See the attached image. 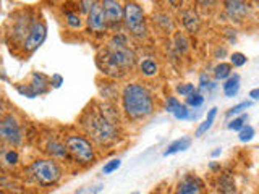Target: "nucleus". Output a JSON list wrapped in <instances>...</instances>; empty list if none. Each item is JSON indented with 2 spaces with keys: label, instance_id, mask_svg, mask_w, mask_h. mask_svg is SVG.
<instances>
[{
  "label": "nucleus",
  "instance_id": "obj_1",
  "mask_svg": "<svg viewBox=\"0 0 259 194\" xmlns=\"http://www.w3.org/2000/svg\"><path fill=\"white\" fill-rule=\"evenodd\" d=\"M136 63V55L128 45V39L117 34L110 39L107 47L97 57V65L107 76L118 78L128 70H132Z\"/></svg>",
  "mask_w": 259,
  "mask_h": 194
},
{
  "label": "nucleus",
  "instance_id": "obj_2",
  "mask_svg": "<svg viewBox=\"0 0 259 194\" xmlns=\"http://www.w3.org/2000/svg\"><path fill=\"white\" fill-rule=\"evenodd\" d=\"M121 102H123V110L132 120H141L148 117L154 110L151 92L140 83L126 84L121 94Z\"/></svg>",
  "mask_w": 259,
  "mask_h": 194
},
{
  "label": "nucleus",
  "instance_id": "obj_3",
  "mask_svg": "<svg viewBox=\"0 0 259 194\" xmlns=\"http://www.w3.org/2000/svg\"><path fill=\"white\" fill-rule=\"evenodd\" d=\"M83 126L91 139L101 146L110 144L117 139V123L105 117L101 109L88 110L83 118Z\"/></svg>",
  "mask_w": 259,
  "mask_h": 194
},
{
  "label": "nucleus",
  "instance_id": "obj_4",
  "mask_svg": "<svg viewBox=\"0 0 259 194\" xmlns=\"http://www.w3.org/2000/svg\"><path fill=\"white\" fill-rule=\"evenodd\" d=\"M29 173L39 184L51 186L60 180L62 170L57 162L49 160V159H40V160L32 162L29 167Z\"/></svg>",
  "mask_w": 259,
  "mask_h": 194
},
{
  "label": "nucleus",
  "instance_id": "obj_5",
  "mask_svg": "<svg viewBox=\"0 0 259 194\" xmlns=\"http://www.w3.org/2000/svg\"><path fill=\"white\" fill-rule=\"evenodd\" d=\"M65 148H67L68 154L75 159L79 164H93L94 162V149H93V144L89 142L86 137L83 136H68L65 139Z\"/></svg>",
  "mask_w": 259,
  "mask_h": 194
},
{
  "label": "nucleus",
  "instance_id": "obj_6",
  "mask_svg": "<svg viewBox=\"0 0 259 194\" xmlns=\"http://www.w3.org/2000/svg\"><path fill=\"white\" fill-rule=\"evenodd\" d=\"M123 23L126 29L132 32L133 36L143 37L146 34V20H144V12L143 8L135 4L128 2L123 7Z\"/></svg>",
  "mask_w": 259,
  "mask_h": 194
},
{
  "label": "nucleus",
  "instance_id": "obj_7",
  "mask_svg": "<svg viewBox=\"0 0 259 194\" xmlns=\"http://www.w3.org/2000/svg\"><path fill=\"white\" fill-rule=\"evenodd\" d=\"M0 139L12 146H18L23 139V133L18 120L13 115H10V113L0 118Z\"/></svg>",
  "mask_w": 259,
  "mask_h": 194
},
{
  "label": "nucleus",
  "instance_id": "obj_8",
  "mask_svg": "<svg viewBox=\"0 0 259 194\" xmlns=\"http://www.w3.org/2000/svg\"><path fill=\"white\" fill-rule=\"evenodd\" d=\"M46 37H47V26H46V23L44 21H39V20L32 21L31 29L28 32L26 39H24V42H23L24 52L32 54L34 51H37V48L42 45Z\"/></svg>",
  "mask_w": 259,
  "mask_h": 194
},
{
  "label": "nucleus",
  "instance_id": "obj_9",
  "mask_svg": "<svg viewBox=\"0 0 259 194\" xmlns=\"http://www.w3.org/2000/svg\"><path fill=\"white\" fill-rule=\"evenodd\" d=\"M88 26L94 32H104L107 29V20H105L104 8L101 2H94L91 10L88 13Z\"/></svg>",
  "mask_w": 259,
  "mask_h": 194
},
{
  "label": "nucleus",
  "instance_id": "obj_10",
  "mask_svg": "<svg viewBox=\"0 0 259 194\" xmlns=\"http://www.w3.org/2000/svg\"><path fill=\"white\" fill-rule=\"evenodd\" d=\"M102 8L105 20H107V24H110V26H115V24H120L123 21V7L117 0H105V2H102Z\"/></svg>",
  "mask_w": 259,
  "mask_h": 194
},
{
  "label": "nucleus",
  "instance_id": "obj_11",
  "mask_svg": "<svg viewBox=\"0 0 259 194\" xmlns=\"http://www.w3.org/2000/svg\"><path fill=\"white\" fill-rule=\"evenodd\" d=\"M177 194H202V183L196 176H185L178 183Z\"/></svg>",
  "mask_w": 259,
  "mask_h": 194
},
{
  "label": "nucleus",
  "instance_id": "obj_12",
  "mask_svg": "<svg viewBox=\"0 0 259 194\" xmlns=\"http://www.w3.org/2000/svg\"><path fill=\"white\" fill-rule=\"evenodd\" d=\"M31 21L28 16H20V18H16L13 21V28H12V34L15 36L16 40H21L23 39V42H24V39H26L28 36V32L31 29Z\"/></svg>",
  "mask_w": 259,
  "mask_h": 194
},
{
  "label": "nucleus",
  "instance_id": "obj_13",
  "mask_svg": "<svg viewBox=\"0 0 259 194\" xmlns=\"http://www.w3.org/2000/svg\"><path fill=\"white\" fill-rule=\"evenodd\" d=\"M225 8H227V13H229V16L232 20L240 21L248 15L249 5L245 2H225Z\"/></svg>",
  "mask_w": 259,
  "mask_h": 194
},
{
  "label": "nucleus",
  "instance_id": "obj_14",
  "mask_svg": "<svg viewBox=\"0 0 259 194\" xmlns=\"http://www.w3.org/2000/svg\"><path fill=\"white\" fill-rule=\"evenodd\" d=\"M29 86L32 87V91H34L37 95L39 94H46L47 92V87H49V78L44 75V73L34 71V73H32V76H31Z\"/></svg>",
  "mask_w": 259,
  "mask_h": 194
},
{
  "label": "nucleus",
  "instance_id": "obj_15",
  "mask_svg": "<svg viewBox=\"0 0 259 194\" xmlns=\"http://www.w3.org/2000/svg\"><path fill=\"white\" fill-rule=\"evenodd\" d=\"M182 20H183L185 28L190 32H196L199 29V16L194 10H185L182 15Z\"/></svg>",
  "mask_w": 259,
  "mask_h": 194
},
{
  "label": "nucleus",
  "instance_id": "obj_16",
  "mask_svg": "<svg viewBox=\"0 0 259 194\" xmlns=\"http://www.w3.org/2000/svg\"><path fill=\"white\" fill-rule=\"evenodd\" d=\"M191 146V139L190 137H180V139L174 141L172 144L168 146L165 149L164 156H172V154H177V152H182V151H186Z\"/></svg>",
  "mask_w": 259,
  "mask_h": 194
},
{
  "label": "nucleus",
  "instance_id": "obj_17",
  "mask_svg": "<svg viewBox=\"0 0 259 194\" xmlns=\"http://www.w3.org/2000/svg\"><path fill=\"white\" fill-rule=\"evenodd\" d=\"M240 91V76L238 75H233L229 79L225 81L224 84V92L227 97H235L237 92Z\"/></svg>",
  "mask_w": 259,
  "mask_h": 194
},
{
  "label": "nucleus",
  "instance_id": "obj_18",
  "mask_svg": "<svg viewBox=\"0 0 259 194\" xmlns=\"http://www.w3.org/2000/svg\"><path fill=\"white\" fill-rule=\"evenodd\" d=\"M217 186H219V192L221 194H235V191H237L235 189V183L229 175H222L219 178Z\"/></svg>",
  "mask_w": 259,
  "mask_h": 194
},
{
  "label": "nucleus",
  "instance_id": "obj_19",
  "mask_svg": "<svg viewBox=\"0 0 259 194\" xmlns=\"http://www.w3.org/2000/svg\"><path fill=\"white\" fill-rule=\"evenodd\" d=\"M47 152L51 154L52 157H57V159H63L68 156V151L65 148V144L62 142H57V141H51L47 144Z\"/></svg>",
  "mask_w": 259,
  "mask_h": 194
},
{
  "label": "nucleus",
  "instance_id": "obj_20",
  "mask_svg": "<svg viewBox=\"0 0 259 194\" xmlns=\"http://www.w3.org/2000/svg\"><path fill=\"white\" fill-rule=\"evenodd\" d=\"M215 115H217V109H215V107H214V109H210L209 113H207L206 121H204V123H201V126L198 128V131H196V136H198V137H201L202 134H204V133L207 131V129H210V126H212V123H214Z\"/></svg>",
  "mask_w": 259,
  "mask_h": 194
},
{
  "label": "nucleus",
  "instance_id": "obj_21",
  "mask_svg": "<svg viewBox=\"0 0 259 194\" xmlns=\"http://www.w3.org/2000/svg\"><path fill=\"white\" fill-rule=\"evenodd\" d=\"M214 76L217 79H225L232 76V65L230 63H219L214 68Z\"/></svg>",
  "mask_w": 259,
  "mask_h": 194
},
{
  "label": "nucleus",
  "instance_id": "obj_22",
  "mask_svg": "<svg viewBox=\"0 0 259 194\" xmlns=\"http://www.w3.org/2000/svg\"><path fill=\"white\" fill-rule=\"evenodd\" d=\"M140 67H141L143 75H146V76H154L157 73V63L154 60H151V59L143 60Z\"/></svg>",
  "mask_w": 259,
  "mask_h": 194
},
{
  "label": "nucleus",
  "instance_id": "obj_23",
  "mask_svg": "<svg viewBox=\"0 0 259 194\" xmlns=\"http://www.w3.org/2000/svg\"><path fill=\"white\" fill-rule=\"evenodd\" d=\"M253 136H254V128L253 126H249V125H245L241 129H240V133H238V139L241 142H249L251 139H253Z\"/></svg>",
  "mask_w": 259,
  "mask_h": 194
},
{
  "label": "nucleus",
  "instance_id": "obj_24",
  "mask_svg": "<svg viewBox=\"0 0 259 194\" xmlns=\"http://www.w3.org/2000/svg\"><path fill=\"white\" fill-rule=\"evenodd\" d=\"M246 120H248L246 113H243V115H240L238 118H233L230 123H229V129H233V131H240V129L245 126Z\"/></svg>",
  "mask_w": 259,
  "mask_h": 194
},
{
  "label": "nucleus",
  "instance_id": "obj_25",
  "mask_svg": "<svg viewBox=\"0 0 259 194\" xmlns=\"http://www.w3.org/2000/svg\"><path fill=\"white\" fill-rule=\"evenodd\" d=\"M67 23H68V26L73 28V29H78V28H81V24H83V21H81V18H79V15L73 13V12L67 13Z\"/></svg>",
  "mask_w": 259,
  "mask_h": 194
},
{
  "label": "nucleus",
  "instance_id": "obj_26",
  "mask_svg": "<svg viewBox=\"0 0 259 194\" xmlns=\"http://www.w3.org/2000/svg\"><path fill=\"white\" fill-rule=\"evenodd\" d=\"M202 102H204V95L201 92H194L190 97H186V104L191 105V107H201Z\"/></svg>",
  "mask_w": 259,
  "mask_h": 194
},
{
  "label": "nucleus",
  "instance_id": "obj_27",
  "mask_svg": "<svg viewBox=\"0 0 259 194\" xmlns=\"http://www.w3.org/2000/svg\"><path fill=\"white\" fill-rule=\"evenodd\" d=\"M120 165H121L120 159H112V160H109L107 164L104 165V168H102V173L109 175V173H112V172H115V170H118V168H120Z\"/></svg>",
  "mask_w": 259,
  "mask_h": 194
},
{
  "label": "nucleus",
  "instance_id": "obj_28",
  "mask_svg": "<svg viewBox=\"0 0 259 194\" xmlns=\"http://www.w3.org/2000/svg\"><path fill=\"white\" fill-rule=\"evenodd\" d=\"M16 91H18L21 95L28 97V99H34V97H37V94H36L34 91H32V87H31L29 84H24V86L16 84Z\"/></svg>",
  "mask_w": 259,
  "mask_h": 194
},
{
  "label": "nucleus",
  "instance_id": "obj_29",
  "mask_svg": "<svg viewBox=\"0 0 259 194\" xmlns=\"http://www.w3.org/2000/svg\"><path fill=\"white\" fill-rule=\"evenodd\" d=\"M177 92H178V94H182V95H185V97H190L191 94L196 92V89H194V84H191V83H185V84L177 86Z\"/></svg>",
  "mask_w": 259,
  "mask_h": 194
},
{
  "label": "nucleus",
  "instance_id": "obj_30",
  "mask_svg": "<svg viewBox=\"0 0 259 194\" xmlns=\"http://www.w3.org/2000/svg\"><path fill=\"white\" fill-rule=\"evenodd\" d=\"M251 107V102H240V104H237L235 107H232L229 112H227V115L229 117H233V115H238V113H241L243 110H246V109H249Z\"/></svg>",
  "mask_w": 259,
  "mask_h": 194
},
{
  "label": "nucleus",
  "instance_id": "obj_31",
  "mask_svg": "<svg viewBox=\"0 0 259 194\" xmlns=\"http://www.w3.org/2000/svg\"><path fill=\"white\" fill-rule=\"evenodd\" d=\"M246 55H243L241 52H235L232 57H230V62H232V65L233 67H243V65L246 63Z\"/></svg>",
  "mask_w": 259,
  "mask_h": 194
},
{
  "label": "nucleus",
  "instance_id": "obj_32",
  "mask_svg": "<svg viewBox=\"0 0 259 194\" xmlns=\"http://www.w3.org/2000/svg\"><path fill=\"white\" fill-rule=\"evenodd\" d=\"M174 117L177 120H190V110H188V107L182 104L180 107L177 109V112L174 113Z\"/></svg>",
  "mask_w": 259,
  "mask_h": 194
},
{
  "label": "nucleus",
  "instance_id": "obj_33",
  "mask_svg": "<svg viewBox=\"0 0 259 194\" xmlns=\"http://www.w3.org/2000/svg\"><path fill=\"white\" fill-rule=\"evenodd\" d=\"M175 45H177V48L180 52H186V48H188V42H186V37L183 36V34H178L175 36Z\"/></svg>",
  "mask_w": 259,
  "mask_h": 194
},
{
  "label": "nucleus",
  "instance_id": "obj_34",
  "mask_svg": "<svg viewBox=\"0 0 259 194\" xmlns=\"http://www.w3.org/2000/svg\"><path fill=\"white\" fill-rule=\"evenodd\" d=\"M18 152L16 151H13V149H10V151H7L5 152V162L8 165H16L18 164Z\"/></svg>",
  "mask_w": 259,
  "mask_h": 194
},
{
  "label": "nucleus",
  "instance_id": "obj_35",
  "mask_svg": "<svg viewBox=\"0 0 259 194\" xmlns=\"http://www.w3.org/2000/svg\"><path fill=\"white\" fill-rule=\"evenodd\" d=\"M180 105H182V102L178 101L177 97H168V99H167V112L174 115V113L177 112V109L180 107Z\"/></svg>",
  "mask_w": 259,
  "mask_h": 194
},
{
  "label": "nucleus",
  "instance_id": "obj_36",
  "mask_svg": "<svg viewBox=\"0 0 259 194\" xmlns=\"http://www.w3.org/2000/svg\"><path fill=\"white\" fill-rule=\"evenodd\" d=\"M156 20H157V23L164 24L165 29H174V24H172V21H170L168 16H165V15H157Z\"/></svg>",
  "mask_w": 259,
  "mask_h": 194
},
{
  "label": "nucleus",
  "instance_id": "obj_37",
  "mask_svg": "<svg viewBox=\"0 0 259 194\" xmlns=\"http://www.w3.org/2000/svg\"><path fill=\"white\" fill-rule=\"evenodd\" d=\"M62 84H63V78L60 75H52V78H51V86L60 87Z\"/></svg>",
  "mask_w": 259,
  "mask_h": 194
},
{
  "label": "nucleus",
  "instance_id": "obj_38",
  "mask_svg": "<svg viewBox=\"0 0 259 194\" xmlns=\"http://www.w3.org/2000/svg\"><path fill=\"white\" fill-rule=\"evenodd\" d=\"M102 188H104V184H97L94 188H89L84 194H99L102 191Z\"/></svg>",
  "mask_w": 259,
  "mask_h": 194
},
{
  "label": "nucleus",
  "instance_id": "obj_39",
  "mask_svg": "<svg viewBox=\"0 0 259 194\" xmlns=\"http://www.w3.org/2000/svg\"><path fill=\"white\" fill-rule=\"evenodd\" d=\"M249 97H253L254 101L259 99V87L257 89H253V91H249Z\"/></svg>",
  "mask_w": 259,
  "mask_h": 194
},
{
  "label": "nucleus",
  "instance_id": "obj_40",
  "mask_svg": "<svg viewBox=\"0 0 259 194\" xmlns=\"http://www.w3.org/2000/svg\"><path fill=\"white\" fill-rule=\"evenodd\" d=\"M221 152H222V149H221V148H217L215 151L210 152V156H212V157H217V156H221Z\"/></svg>",
  "mask_w": 259,
  "mask_h": 194
},
{
  "label": "nucleus",
  "instance_id": "obj_41",
  "mask_svg": "<svg viewBox=\"0 0 259 194\" xmlns=\"http://www.w3.org/2000/svg\"><path fill=\"white\" fill-rule=\"evenodd\" d=\"M132 194H140V192H132Z\"/></svg>",
  "mask_w": 259,
  "mask_h": 194
}]
</instances>
